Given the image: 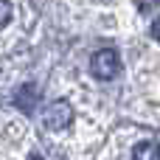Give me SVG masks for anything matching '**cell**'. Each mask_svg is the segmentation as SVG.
Returning <instances> with one entry per match:
<instances>
[{
    "label": "cell",
    "mask_w": 160,
    "mask_h": 160,
    "mask_svg": "<svg viewBox=\"0 0 160 160\" xmlns=\"http://www.w3.org/2000/svg\"><path fill=\"white\" fill-rule=\"evenodd\" d=\"M90 73H93L96 79H101V82L115 79V76L121 73V56H118V51H112V48L96 51L93 59H90Z\"/></svg>",
    "instance_id": "cell-1"
},
{
    "label": "cell",
    "mask_w": 160,
    "mask_h": 160,
    "mask_svg": "<svg viewBox=\"0 0 160 160\" xmlns=\"http://www.w3.org/2000/svg\"><path fill=\"white\" fill-rule=\"evenodd\" d=\"M42 121H45V129H51V132L68 129L73 124V107L68 101H62V98L59 101H51L45 107V112H42Z\"/></svg>",
    "instance_id": "cell-2"
},
{
    "label": "cell",
    "mask_w": 160,
    "mask_h": 160,
    "mask_svg": "<svg viewBox=\"0 0 160 160\" xmlns=\"http://www.w3.org/2000/svg\"><path fill=\"white\" fill-rule=\"evenodd\" d=\"M37 101H39V87H37V84H22V87H17V93H14V104H17L25 115L34 112Z\"/></svg>",
    "instance_id": "cell-3"
},
{
    "label": "cell",
    "mask_w": 160,
    "mask_h": 160,
    "mask_svg": "<svg viewBox=\"0 0 160 160\" xmlns=\"http://www.w3.org/2000/svg\"><path fill=\"white\" fill-rule=\"evenodd\" d=\"M132 160H160V146L155 143V141H143V143L135 146Z\"/></svg>",
    "instance_id": "cell-4"
},
{
    "label": "cell",
    "mask_w": 160,
    "mask_h": 160,
    "mask_svg": "<svg viewBox=\"0 0 160 160\" xmlns=\"http://www.w3.org/2000/svg\"><path fill=\"white\" fill-rule=\"evenodd\" d=\"M0 20H3V25H8V20H11V3L8 0H0Z\"/></svg>",
    "instance_id": "cell-5"
},
{
    "label": "cell",
    "mask_w": 160,
    "mask_h": 160,
    "mask_svg": "<svg viewBox=\"0 0 160 160\" xmlns=\"http://www.w3.org/2000/svg\"><path fill=\"white\" fill-rule=\"evenodd\" d=\"M152 37H155V39L160 42V17L155 20V22H152Z\"/></svg>",
    "instance_id": "cell-6"
}]
</instances>
